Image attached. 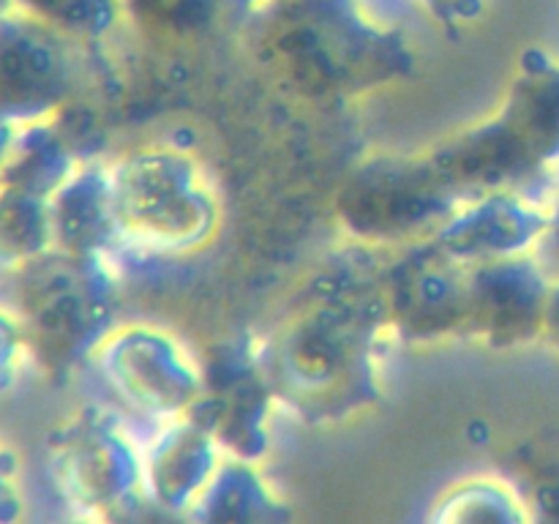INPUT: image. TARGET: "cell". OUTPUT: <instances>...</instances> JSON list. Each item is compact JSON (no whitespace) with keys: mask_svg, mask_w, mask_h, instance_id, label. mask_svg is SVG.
<instances>
[{"mask_svg":"<svg viewBox=\"0 0 559 524\" xmlns=\"http://www.w3.org/2000/svg\"><path fill=\"white\" fill-rule=\"evenodd\" d=\"M25 513V491L16 453L0 440V524L16 522Z\"/></svg>","mask_w":559,"mask_h":524,"instance_id":"obj_23","label":"cell"},{"mask_svg":"<svg viewBox=\"0 0 559 524\" xmlns=\"http://www.w3.org/2000/svg\"><path fill=\"white\" fill-rule=\"evenodd\" d=\"M254 5L257 0H126L131 25L173 47H197L240 31Z\"/></svg>","mask_w":559,"mask_h":524,"instance_id":"obj_16","label":"cell"},{"mask_svg":"<svg viewBox=\"0 0 559 524\" xmlns=\"http://www.w3.org/2000/svg\"><path fill=\"white\" fill-rule=\"evenodd\" d=\"M535 257H538L540 265L546 267V273H549L555 282H559V202L551 207V224L549 229H546L540 246L535 249Z\"/></svg>","mask_w":559,"mask_h":524,"instance_id":"obj_26","label":"cell"},{"mask_svg":"<svg viewBox=\"0 0 559 524\" xmlns=\"http://www.w3.org/2000/svg\"><path fill=\"white\" fill-rule=\"evenodd\" d=\"M380 289L393 342L431 347L467 338L469 265L435 238L385 251Z\"/></svg>","mask_w":559,"mask_h":524,"instance_id":"obj_10","label":"cell"},{"mask_svg":"<svg viewBox=\"0 0 559 524\" xmlns=\"http://www.w3.org/2000/svg\"><path fill=\"white\" fill-rule=\"evenodd\" d=\"M107 391L151 426L186 415L202 393V364L175 333L147 322H115L91 355Z\"/></svg>","mask_w":559,"mask_h":524,"instance_id":"obj_8","label":"cell"},{"mask_svg":"<svg viewBox=\"0 0 559 524\" xmlns=\"http://www.w3.org/2000/svg\"><path fill=\"white\" fill-rule=\"evenodd\" d=\"M47 467L60 500L80 516L107 519L145 500L142 445L102 404L74 409L49 431Z\"/></svg>","mask_w":559,"mask_h":524,"instance_id":"obj_7","label":"cell"},{"mask_svg":"<svg viewBox=\"0 0 559 524\" xmlns=\"http://www.w3.org/2000/svg\"><path fill=\"white\" fill-rule=\"evenodd\" d=\"M115 216L126 249L194 254L222 227V196L205 164L178 145H145L109 164Z\"/></svg>","mask_w":559,"mask_h":524,"instance_id":"obj_5","label":"cell"},{"mask_svg":"<svg viewBox=\"0 0 559 524\" xmlns=\"http://www.w3.org/2000/svg\"><path fill=\"white\" fill-rule=\"evenodd\" d=\"M91 47L20 5L0 16V118L14 126L52 120L87 82Z\"/></svg>","mask_w":559,"mask_h":524,"instance_id":"obj_9","label":"cell"},{"mask_svg":"<svg viewBox=\"0 0 559 524\" xmlns=\"http://www.w3.org/2000/svg\"><path fill=\"white\" fill-rule=\"evenodd\" d=\"M467 338L489 349H519L544 336L551 276L535 254L469 265Z\"/></svg>","mask_w":559,"mask_h":524,"instance_id":"obj_12","label":"cell"},{"mask_svg":"<svg viewBox=\"0 0 559 524\" xmlns=\"http://www.w3.org/2000/svg\"><path fill=\"white\" fill-rule=\"evenodd\" d=\"M14 5H16L14 0H0V16H3L9 9H14Z\"/></svg>","mask_w":559,"mask_h":524,"instance_id":"obj_29","label":"cell"},{"mask_svg":"<svg viewBox=\"0 0 559 524\" xmlns=\"http://www.w3.org/2000/svg\"><path fill=\"white\" fill-rule=\"evenodd\" d=\"M424 153L464 200L497 189L530 191L559 169V63L524 58L495 112Z\"/></svg>","mask_w":559,"mask_h":524,"instance_id":"obj_3","label":"cell"},{"mask_svg":"<svg viewBox=\"0 0 559 524\" xmlns=\"http://www.w3.org/2000/svg\"><path fill=\"white\" fill-rule=\"evenodd\" d=\"M14 3L91 49L112 41L123 25H129L126 0H14Z\"/></svg>","mask_w":559,"mask_h":524,"instance_id":"obj_21","label":"cell"},{"mask_svg":"<svg viewBox=\"0 0 559 524\" xmlns=\"http://www.w3.org/2000/svg\"><path fill=\"white\" fill-rule=\"evenodd\" d=\"M82 162L85 158L74 151L52 120L16 126L14 142L0 169V186L52 200L55 191L74 175Z\"/></svg>","mask_w":559,"mask_h":524,"instance_id":"obj_18","label":"cell"},{"mask_svg":"<svg viewBox=\"0 0 559 524\" xmlns=\"http://www.w3.org/2000/svg\"><path fill=\"white\" fill-rule=\"evenodd\" d=\"M527 505L538 508L540 516L559 519V458L551 464H544L533 475Z\"/></svg>","mask_w":559,"mask_h":524,"instance_id":"obj_25","label":"cell"},{"mask_svg":"<svg viewBox=\"0 0 559 524\" xmlns=\"http://www.w3.org/2000/svg\"><path fill=\"white\" fill-rule=\"evenodd\" d=\"M224 456L227 453L216 437L194 415L186 413L153 426L151 440L142 445L145 500L164 511L189 516Z\"/></svg>","mask_w":559,"mask_h":524,"instance_id":"obj_14","label":"cell"},{"mask_svg":"<svg viewBox=\"0 0 559 524\" xmlns=\"http://www.w3.org/2000/svg\"><path fill=\"white\" fill-rule=\"evenodd\" d=\"M540 342L549 344V347L559 355V282H555V278H551V293L549 303H546L544 336H540Z\"/></svg>","mask_w":559,"mask_h":524,"instance_id":"obj_27","label":"cell"},{"mask_svg":"<svg viewBox=\"0 0 559 524\" xmlns=\"http://www.w3.org/2000/svg\"><path fill=\"white\" fill-rule=\"evenodd\" d=\"M9 309L20 317L31 360L49 377L91 364L115 327L118 276L107 257L52 249L5 273Z\"/></svg>","mask_w":559,"mask_h":524,"instance_id":"obj_4","label":"cell"},{"mask_svg":"<svg viewBox=\"0 0 559 524\" xmlns=\"http://www.w3.org/2000/svg\"><path fill=\"white\" fill-rule=\"evenodd\" d=\"M197 522H287V500L262 475L260 462L224 456L207 489L189 511Z\"/></svg>","mask_w":559,"mask_h":524,"instance_id":"obj_17","label":"cell"},{"mask_svg":"<svg viewBox=\"0 0 559 524\" xmlns=\"http://www.w3.org/2000/svg\"><path fill=\"white\" fill-rule=\"evenodd\" d=\"M254 63L306 102H349L418 69L409 38L366 0H257L240 27Z\"/></svg>","mask_w":559,"mask_h":524,"instance_id":"obj_2","label":"cell"},{"mask_svg":"<svg viewBox=\"0 0 559 524\" xmlns=\"http://www.w3.org/2000/svg\"><path fill=\"white\" fill-rule=\"evenodd\" d=\"M278 402L260 349L224 342L202 360V393L189 409L218 440L227 456L262 462L271 448V420Z\"/></svg>","mask_w":559,"mask_h":524,"instance_id":"obj_11","label":"cell"},{"mask_svg":"<svg viewBox=\"0 0 559 524\" xmlns=\"http://www.w3.org/2000/svg\"><path fill=\"white\" fill-rule=\"evenodd\" d=\"M27 358H31V349H27L20 317L9 306H0V393L14 388Z\"/></svg>","mask_w":559,"mask_h":524,"instance_id":"obj_22","label":"cell"},{"mask_svg":"<svg viewBox=\"0 0 559 524\" xmlns=\"http://www.w3.org/2000/svg\"><path fill=\"white\" fill-rule=\"evenodd\" d=\"M462 202L426 153H374L344 175L333 213L347 240L391 251L435 238Z\"/></svg>","mask_w":559,"mask_h":524,"instance_id":"obj_6","label":"cell"},{"mask_svg":"<svg viewBox=\"0 0 559 524\" xmlns=\"http://www.w3.org/2000/svg\"><path fill=\"white\" fill-rule=\"evenodd\" d=\"M431 522L445 524H516L533 519L522 491L497 475L453 480L429 511Z\"/></svg>","mask_w":559,"mask_h":524,"instance_id":"obj_19","label":"cell"},{"mask_svg":"<svg viewBox=\"0 0 559 524\" xmlns=\"http://www.w3.org/2000/svg\"><path fill=\"white\" fill-rule=\"evenodd\" d=\"M52 249V207L47 196L0 186V271H14Z\"/></svg>","mask_w":559,"mask_h":524,"instance_id":"obj_20","label":"cell"},{"mask_svg":"<svg viewBox=\"0 0 559 524\" xmlns=\"http://www.w3.org/2000/svg\"><path fill=\"white\" fill-rule=\"evenodd\" d=\"M551 224V207L519 189L467 196L435 233V240L464 265L535 254Z\"/></svg>","mask_w":559,"mask_h":524,"instance_id":"obj_13","label":"cell"},{"mask_svg":"<svg viewBox=\"0 0 559 524\" xmlns=\"http://www.w3.org/2000/svg\"><path fill=\"white\" fill-rule=\"evenodd\" d=\"M14 134H16V126L9 123L5 118H0V169H3L5 156H9V147L11 142H14Z\"/></svg>","mask_w":559,"mask_h":524,"instance_id":"obj_28","label":"cell"},{"mask_svg":"<svg viewBox=\"0 0 559 524\" xmlns=\"http://www.w3.org/2000/svg\"><path fill=\"white\" fill-rule=\"evenodd\" d=\"M382 260V249L347 240L317 265L260 344L278 407L304 424H344L382 398V355L393 342Z\"/></svg>","mask_w":559,"mask_h":524,"instance_id":"obj_1","label":"cell"},{"mask_svg":"<svg viewBox=\"0 0 559 524\" xmlns=\"http://www.w3.org/2000/svg\"><path fill=\"white\" fill-rule=\"evenodd\" d=\"M413 3L448 27L475 25L486 9V0H413Z\"/></svg>","mask_w":559,"mask_h":524,"instance_id":"obj_24","label":"cell"},{"mask_svg":"<svg viewBox=\"0 0 559 524\" xmlns=\"http://www.w3.org/2000/svg\"><path fill=\"white\" fill-rule=\"evenodd\" d=\"M55 249L82 257H107L123 249L115 216L109 164L85 158L49 200Z\"/></svg>","mask_w":559,"mask_h":524,"instance_id":"obj_15","label":"cell"}]
</instances>
